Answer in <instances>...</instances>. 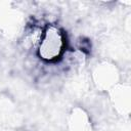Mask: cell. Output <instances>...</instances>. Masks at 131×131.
<instances>
[{
    "instance_id": "cell-1",
    "label": "cell",
    "mask_w": 131,
    "mask_h": 131,
    "mask_svg": "<svg viewBox=\"0 0 131 131\" xmlns=\"http://www.w3.org/2000/svg\"><path fill=\"white\" fill-rule=\"evenodd\" d=\"M64 47L66 38L62 31L55 25H48L42 31L37 52L41 59L52 62L62 55Z\"/></svg>"
}]
</instances>
